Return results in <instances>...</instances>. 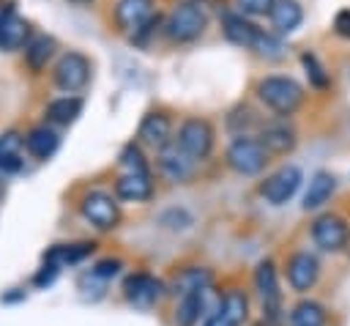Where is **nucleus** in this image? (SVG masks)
<instances>
[{"mask_svg":"<svg viewBox=\"0 0 350 326\" xmlns=\"http://www.w3.org/2000/svg\"><path fill=\"white\" fill-rule=\"evenodd\" d=\"M257 96H260V101H262L271 112H276V115H282V118L293 115V112L304 104V88H301L293 77H282V74L262 77V79L257 82Z\"/></svg>","mask_w":350,"mask_h":326,"instance_id":"f257e3e1","label":"nucleus"},{"mask_svg":"<svg viewBox=\"0 0 350 326\" xmlns=\"http://www.w3.org/2000/svg\"><path fill=\"white\" fill-rule=\"evenodd\" d=\"M271 153L265 151V145L257 140V137H246V134H238L230 145H227V167L238 175H260L265 167H268V159Z\"/></svg>","mask_w":350,"mask_h":326,"instance_id":"f03ea898","label":"nucleus"},{"mask_svg":"<svg viewBox=\"0 0 350 326\" xmlns=\"http://www.w3.org/2000/svg\"><path fill=\"white\" fill-rule=\"evenodd\" d=\"M208 27V14L202 11V5L197 0H183L172 8V14L167 16V25H164V33L172 38V41H194L205 33Z\"/></svg>","mask_w":350,"mask_h":326,"instance_id":"7ed1b4c3","label":"nucleus"},{"mask_svg":"<svg viewBox=\"0 0 350 326\" xmlns=\"http://www.w3.org/2000/svg\"><path fill=\"white\" fill-rule=\"evenodd\" d=\"M167 290H170L167 282L159 279V277H153V274H148V271H134V274H129L123 279V299L131 307H137V310L156 307L164 299Z\"/></svg>","mask_w":350,"mask_h":326,"instance_id":"20e7f679","label":"nucleus"},{"mask_svg":"<svg viewBox=\"0 0 350 326\" xmlns=\"http://www.w3.org/2000/svg\"><path fill=\"white\" fill-rule=\"evenodd\" d=\"M79 211H82V216H85L93 227H98V230H112V227H118V222H120L118 197H112V195L104 192V189H90V192H85L82 200H79Z\"/></svg>","mask_w":350,"mask_h":326,"instance_id":"39448f33","label":"nucleus"},{"mask_svg":"<svg viewBox=\"0 0 350 326\" xmlns=\"http://www.w3.org/2000/svg\"><path fill=\"white\" fill-rule=\"evenodd\" d=\"M254 288L262 301V312L268 323H276L282 318V288H279V271L271 258L260 260L254 268Z\"/></svg>","mask_w":350,"mask_h":326,"instance_id":"423d86ee","label":"nucleus"},{"mask_svg":"<svg viewBox=\"0 0 350 326\" xmlns=\"http://www.w3.org/2000/svg\"><path fill=\"white\" fill-rule=\"evenodd\" d=\"M309 233H312L314 247L323 249V252H342L347 247V241H350V225H347V219L339 216V214H331V211L314 216Z\"/></svg>","mask_w":350,"mask_h":326,"instance_id":"0eeeda50","label":"nucleus"},{"mask_svg":"<svg viewBox=\"0 0 350 326\" xmlns=\"http://www.w3.org/2000/svg\"><path fill=\"white\" fill-rule=\"evenodd\" d=\"M52 79L66 93L82 90L88 85V79H90V60H88V55L74 52V49L66 52V55H60V60L52 68Z\"/></svg>","mask_w":350,"mask_h":326,"instance_id":"6e6552de","label":"nucleus"},{"mask_svg":"<svg viewBox=\"0 0 350 326\" xmlns=\"http://www.w3.org/2000/svg\"><path fill=\"white\" fill-rule=\"evenodd\" d=\"M213 126L205 121V118H186L180 126H178V137L175 142L191 156V159H205L211 151H213Z\"/></svg>","mask_w":350,"mask_h":326,"instance_id":"1a4fd4ad","label":"nucleus"},{"mask_svg":"<svg viewBox=\"0 0 350 326\" xmlns=\"http://www.w3.org/2000/svg\"><path fill=\"white\" fill-rule=\"evenodd\" d=\"M284 277H287L290 290L309 293L317 285V279H320V260H317V255L309 252V249L293 252L287 258V263H284Z\"/></svg>","mask_w":350,"mask_h":326,"instance_id":"9d476101","label":"nucleus"},{"mask_svg":"<svg viewBox=\"0 0 350 326\" xmlns=\"http://www.w3.org/2000/svg\"><path fill=\"white\" fill-rule=\"evenodd\" d=\"M301 181H304V173H301L295 164H284V167H279L276 173H271V175L260 184V195H262L265 203H271V205H284L287 200L295 197Z\"/></svg>","mask_w":350,"mask_h":326,"instance_id":"9b49d317","label":"nucleus"},{"mask_svg":"<svg viewBox=\"0 0 350 326\" xmlns=\"http://www.w3.org/2000/svg\"><path fill=\"white\" fill-rule=\"evenodd\" d=\"M194 167H197V159H191L175 140L159 151V170L164 178H170L175 184L189 181L194 175Z\"/></svg>","mask_w":350,"mask_h":326,"instance_id":"f8f14e48","label":"nucleus"},{"mask_svg":"<svg viewBox=\"0 0 350 326\" xmlns=\"http://www.w3.org/2000/svg\"><path fill=\"white\" fill-rule=\"evenodd\" d=\"M156 3L153 0H118L115 3V22L120 30L137 36L153 19Z\"/></svg>","mask_w":350,"mask_h":326,"instance_id":"ddd939ff","label":"nucleus"},{"mask_svg":"<svg viewBox=\"0 0 350 326\" xmlns=\"http://www.w3.org/2000/svg\"><path fill=\"white\" fill-rule=\"evenodd\" d=\"M30 38V22L25 16H19L14 8L0 11V49L3 52H14L27 47Z\"/></svg>","mask_w":350,"mask_h":326,"instance_id":"4468645a","label":"nucleus"},{"mask_svg":"<svg viewBox=\"0 0 350 326\" xmlns=\"http://www.w3.org/2000/svg\"><path fill=\"white\" fill-rule=\"evenodd\" d=\"M139 140L142 142H148V145H153V148H164V145H170L172 142V121H170V115L167 112H161V110H150L142 121H139Z\"/></svg>","mask_w":350,"mask_h":326,"instance_id":"2eb2a0df","label":"nucleus"},{"mask_svg":"<svg viewBox=\"0 0 350 326\" xmlns=\"http://www.w3.org/2000/svg\"><path fill=\"white\" fill-rule=\"evenodd\" d=\"M208 290H200V293H189V296H180L178 304H175V326H197L200 321L205 323L213 312H208Z\"/></svg>","mask_w":350,"mask_h":326,"instance_id":"dca6fc26","label":"nucleus"},{"mask_svg":"<svg viewBox=\"0 0 350 326\" xmlns=\"http://www.w3.org/2000/svg\"><path fill=\"white\" fill-rule=\"evenodd\" d=\"M167 288H170L178 299H180V296H189V293L208 290V288H213V271L205 268V266H186V268H180V271L172 277V282H170Z\"/></svg>","mask_w":350,"mask_h":326,"instance_id":"f3484780","label":"nucleus"},{"mask_svg":"<svg viewBox=\"0 0 350 326\" xmlns=\"http://www.w3.org/2000/svg\"><path fill=\"white\" fill-rule=\"evenodd\" d=\"M115 197L126 203H145L153 197V178L150 173H123L115 181Z\"/></svg>","mask_w":350,"mask_h":326,"instance_id":"a211bd4d","label":"nucleus"},{"mask_svg":"<svg viewBox=\"0 0 350 326\" xmlns=\"http://www.w3.org/2000/svg\"><path fill=\"white\" fill-rule=\"evenodd\" d=\"M334 192H336V175L328 173V170H317V173H312V178H309V186H306V192H304L301 208H304V211H320V208L334 197Z\"/></svg>","mask_w":350,"mask_h":326,"instance_id":"6ab92c4d","label":"nucleus"},{"mask_svg":"<svg viewBox=\"0 0 350 326\" xmlns=\"http://www.w3.org/2000/svg\"><path fill=\"white\" fill-rule=\"evenodd\" d=\"M221 30L238 47H254V41L260 36V27L254 22H249L241 11H221Z\"/></svg>","mask_w":350,"mask_h":326,"instance_id":"aec40b11","label":"nucleus"},{"mask_svg":"<svg viewBox=\"0 0 350 326\" xmlns=\"http://www.w3.org/2000/svg\"><path fill=\"white\" fill-rule=\"evenodd\" d=\"M216 315L227 323V326H243V321L249 318V296L238 288H230L219 304H216Z\"/></svg>","mask_w":350,"mask_h":326,"instance_id":"412c9836","label":"nucleus"},{"mask_svg":"<svg viewBox=\"0 0 350 326\" xmlns=\"http://www.w3.org/2000/svg\"><path fill=\"white\" fill-rule=\"evenodd\" d=\"M60 145V137L52 126H33L27 134H25V151L38 159V162H46Z\"/></svg>","mask_w":350,"mask_h":326,"instance_id":"4be33fe9","label":"nucleus"},{"mask_svg":"<svg viewBox=\"0 0 350 326\" xmlns=\"http://www.w3.org/2000/svg\"><path fill=\"white\" fill-rule=\"evenodd\" d=\"M96 249L93 241H77V244H55L44 252V263H52L57 268L63 266H74V263H82L85 258H90Z\"/></svg>","mask_w":350,"mask_h":326,"instance_id":"5701e85b","label":"nucleus"},{"mask_svg":"<svg viewBox=\"0 0 350 326\" xmlns=\"http://www.w3.org/2000/svg\"><path fill=\"white\" fill-rule=\"evenodd\" d=\"M22 148H25V137L19 131H3L0 134V175L19 173L25 167Z\"/></svg>","mask_w":350,"mask_h":326,"instance_id":"b1692460","label":"nucleus"},{"mask_svg":"<svg viewBox=\"0 0 350 326\" xmlns=\"http://www.w3.org/2000/svg\"><path fill=\"white\" fill-rule=\"evenodd\" d=\"M268 153H290L298 142L295 137V129L287 126V123H268L260 129V137H257Z\"/></svg>","mask_w":350,"mask_h":326,"instance_id":"393cba45","label":"nucleus"},{"mask_svg":"<svg viewBox=\"0 0 350 326\" xmlns=\"http://www.w3.org/2000/svg\"><path fill=\"white\" fill-rule=\"evenodd\" d=\"M268 19H271L273 30L284 36V33H293V30L301 27L304 8L298 5V0H276L273 8H271V14H268Z\"/></svg>","mask_w":350,"mask_h":326,"instance_id":"a878e982","label":"nucleus"},{"mask_svg":"<svg viewBox=\"0 0 350 326\" xmlns=\"http://www.w3.org/2000/svg\"><path fill=\"white\" fill-rule=\"evenodd\" d=\"M82 112V99L79 96H60V99H52L44 110L46 121L49 123H57V126H68L77 121V115Z\"/></svg>","mask_w":350,"mask_h":326,"instance_id":"bb28decb","label":"nucleus"},{"mask_svg":"<svg viewBox=\"0 0 350 326\" xmlns=\"http://www.w3.org/2000/svg\"><path fill=\"white\" fill-rule=\"evenodd\" d=\"M325 321H328V312L314 299H301L290 310V326H325Z\"/></svg>","mask_w":350,"mask_h":326,"instance_id":"cd10ccee","label":"nucleus"},{"mask_svg":"<svg viewBox=\"0 0 350 326\" xmlns=\"http://www.w3.org/2000/svg\"><path fill=\"white\" fill-rule=\"evenodd\" d=\"M55 38L52 36H38V38H33L27 47H25V60H27V66L33 68V71H41L46 63H49V58L55 55Z\"/></svg>","mask_w":350,"mask_h":326,"instance_id":"c85d7f7f","label":"nucleus"},{"mask_svg":"<svg viewBox=\"0 0 350 326\" xmlns=\"http://www.w3.org/2000/svg\"><path fill=\"white\" fill-rule=\"evenodd\" d=\"M301 66L306 68L309 85H314L317 90H325V88L331 85V77H328V74H325V68L320 66L317 55H312V52H304V55H301Z\"/></svg>","mask_w":350,"mask_h":326,"instance_id":"c756f323","label":"nucleus"},{"mask_svg":"<svg viewBox=\"0 0 350 326\" xmlns=\"http://www.w3.org/2000/svg\"><path fill=\"white\" fill-rule=\"evenodd\" d=\"M120 167L126 173H150L148 170V162H145V153L137 142H129L123 151H120Z\"/></svg>","mask_w":350,"mask_h":326,"instance_id":"7c9ffc66","label":"nucleus"},{"mask_svg":"<svg viewBox=\"0 0 350 326\" xmlns=\"http://www.w3.org/2000/svg\"><path fill=\"white\" fill-rule=\"evenodd\" d=\"M252 49H254L260 58H268V60H276V58L284 55V44H282L273 33H265V30H260V36H257V41H254Z\"/></svg>","mask_w":350,"mask_h":326,"instance_id":"2f4dec72","label":"nucleus"},{"mask_svg":"<svg viewBox=\"0 0 350 326\" xmlns=\"http://www.w3.org/2000/svg\"><path fill=\"white\" fill-rule=\"evenodd\" d=\"M120 268H123V263H120L118 258H104V260H98V263H93V266H90V274H93L98 282H104V285H107V282H109Z\"/></svg>","mask_w":350,"mask_h":326,"instance_id":"473e14b6","label":"nucleus"},{"mask_svg":"<svg viewBox=\"0 0 350 326\" xmlns=\"http://www.w3.org/2000/svg\"><path fill=\"white\" fill-rule=\"evenodd\" d=\"M276 0H235V8L243 14V16H262V14H271Z\"/></svg>","mask_w":350,"mask_h":326,"instance_id":"72a5a7b5","label":"nucleus"},{"mask_svg":"<svg viewBox=\"0 0 350 326\" xmlns=\"http://www.w3.org/2000/svg\"><path fill=\"white\" fill-rule=\"evenodd\" d=\"M60 274V268L57 266H52V263H44L38 271H36V277H33V285H38V288H46V285H52L55 282V277Z\"/></svg>","mask_w":350,"mask_h":326,"instance_id":"f704fd0d","label":"nucleus"},{"mask_svg":"<svg viewBox=\"0 0 350 326\" xmlns=\"http://www.w3.org/2000/svg\"><path fill=\"white\" fill-rule=\"evenodd\" d=\"M334 33L342 36V38H350V8H342L334 16Z\"/></svg>","mask_w":350,"mask_h":326,"instance_id":"c9c22d12","label":"nucleus"},{"mask_svg":"<svg viewBox=\"0 0 350 326\" xmlns=\"http://www.w3.org/2000/svg\"><path fill=\"white\" fill-rule=\"evenodd\" d=\"M3 192H5V181H3V175H0V197H3Z\"/></svg>","mask_w":350,"mask_h":326,"instance_id":"e433bc0d","label":"nucleus"},{"mask_svg":"<svg viewBox=\"0 0 350 326\" xmlns=\"http://www.w3.org/2000/svg\"><path fill=\"white\" fill-rule=\"evenodd\" d=\"M68 3H77V5H82V3H90V0H68Z\"/></svg>","mask_w":350,"mask_h":326,"instance_id":"4c0bfd02","label":"nucleus"},{"mask_svg":"<svg viewBox=\"0 0 350 326\" xmlns=\"http://www.w3.org/2000/svg\"><path fill=\"white\" fill-rule=\"evenodd\" d=\"M252 326H271V323H265V321H260V323H252Z\"/></svg>","mask_w":350,"mask_h":326,"instance_id":"58836bf2","label":"nucleus"}]
</instances>
